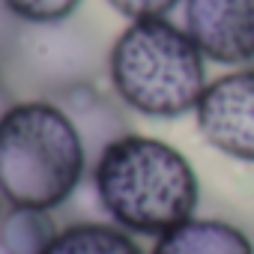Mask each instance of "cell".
<instances>
[{"instance_id": "1", "label": "cell", "mask_w": 254, "mask_h": 254, "mask_svg": "<svg viewBox=\"0 0 254 254\" xmlns=\"http://www.w3.org/2000/svg\"><path fill=\"white\" fill-rule=\"evenodd\" d=\"M90 180L108 221L132 236L159 239L197 215L200 206V177L191 159L141 132L111 141L93 162Z\"/></svg>"}, {"instance_id": "2", "label": "cell", "mask_w": 254, "mask_h": 254, "mask_svg": "<svg viewBox=\"0 0 254 254\" xmlns=\"http://www.w3.org/2000/svg\"><path fill=\"white\" fill-rule=\"evenodd\" d=\"M93 162L72 117L48 96L15 102L0 120V197L51 212L63 206Z\"/></svg>"}, {"instance_id": "3", "label": "cell", "mask_w": 254, "mask_h": 254, "mask_svg": "<svg viewBox=\"0 0 254 254\" xmlns=\"http://www.w3.org/2000/svg\"><path fill=\"white\" fill-rule=\"evenodd\" d=\"M209 60L174 18L129 21L108 48L111 93L147 120H183L194 114Z\"/></svg>"}, {"instance_id": "4", "label": "cell", "mask_w": 254, "mask_h": 254, "mask_svg": "<svg viewBox=\"0 0 254 254\" xmlns=\"http://www.w3.org/2000/svg\"><path fill=\"white\" fill-rule=\"evenodd\" d=\"M108 48L99 36L75 27L69 18L63 24H21L12 57L18 54L24 72L54 96L66 87L90 84L99 69H108Z\"/></svg>"}, {"instance_id": "5", "label": "cell", "mask_w": 254, "mask_h": 254, "mask_svg": "<svg viewBox=\"0 0 254 254\" xmlns=\"http://www.w3.org/2000/svg\"><path fill=\"white\" fill-rule=\"evenodd\" d=\"M191 117L215 153L254 165V63L209 78Z\"/></svg>"}, {"instance_id": "6", "label": "cell", "mask_w": 254, "mask_h": 254, "mask_svg": "<svg viewBox=\"0 0 254 254\" xmlns=\"http://www.w3.org/2000/svg\"><path fill=\"white\" fill-rule=\"evenodd\" d=\"M183 27L209 63H254V0H183Z\"/></svg>"}, {"instance_id": "7", "label": "cell", "mask_w": 254, "mask_h": 254, "mask_svg": "<svg viewBox=\"0 0 254 254\" xmlns=\"http://www.w3.org/2000/svg\"><path fill=\"white\" fill-rule=\"evenodd\" d=\"M48 99H54L72 117V123L78 126V132H81V138L87 144V153H90V162H96L99 153L111 141L132 132L129 120H126V105L114 93L111 96L102 93L93 81L66 87V90H60V93H54Z\"/></svg>"}, {"instance_id": "8", "label": "cell", "mask_w": 254, "mask_h": 254, "mask_svg": "<svg viewBox=\"0 0 254 254\" xmlns=\"http://www.w3.org/2000/svg\"><path fill=\"white\" fill-rule=\"evenodd\" d=\"M150 254H254V239L245 227L218 215H191L162 233Z\"/></svg>"}, {"instance_id": "9", "label": "cell", "mask_w": 254, "mask_h": 254, "mask_svg": "<svg viewBox=\"0 0 254 254\" xmlns=\"http://www.w3.org/2000/svg\"><path fill=\"white\" fill-rule=\"evenodd\" d=\"M45 254H147L138 239L114 221H75L57 230Z\"/></svg>"}, {"instance_id": "10", "label": "cell", "mask_w": 254, "mask_h": 254, "mask_svg": "<svg viewBox=\"0 0 254 254\" xmlns=\"http://www.w3.org/2000/svg\"><path fill=\"white\" fill-rule=\"evenodd\" d=\"M57 230L51 212L9 206L0 218V254H45Z\"/></svg>"}, {"instance_id": "11", "label": "cell", "mask_w": 254, "mask_h": 254, "mask_svg": "<svg viewBox=\"0 0 254 254\" xmlns=\"http://www.w3.org/2000/svg\"><path fill=\"white\" fill-rule=\"evenodd\" d=\"M84 0H0L18 24H63L75 18Z\"/></svg>"}, {"instance_id": "12", "label": "cell", "mask_w": 254, "mask_h": 254, "mask_svg": "<svg viewBox=\"0 0 254 254\" xmlns=\"http://www.w3.org/2000/svg\"><path fill=\"white\" fill-rule=\"evenodd\" d=\"M105 3L126 21H144V18H171V12L183 6V0H105Z\"/></svg>"}, {"instance_id": "13", "label": "cell", "mask_w": 254, "mask_h": 254, "mask_svg": "<svg viewBox=\"0 0 254 254\" xmlns=\"http://www.w3.org/2000/svg\"><path fill=\"white\" fill-rule=\"evenodd\" d=\"M12 105H15V102H12V96H9V90H6L3 84H0V120H3V114H6V111H9Z\"/></svg>"}, {"instance_id": "14", "label": "cell", "mask_w": 254, "mask_h": 254, "mask_svg": "<svg viewBox=\"0 0 254 254\" xmlns=\"http://www.w3.org/2000/svg\"><path fill=\"white\" fill-rule=\"evenodd\" d=\"M0 218H3V197H0Z\"/></svg>"}]
</instances>
